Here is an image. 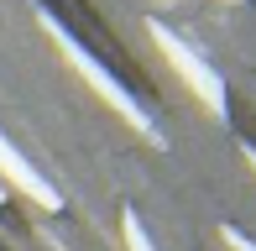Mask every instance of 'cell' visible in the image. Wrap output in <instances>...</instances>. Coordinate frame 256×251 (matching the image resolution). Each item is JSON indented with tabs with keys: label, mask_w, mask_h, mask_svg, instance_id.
<instances>
[{
	"label": "cell",
	"mask_w": 256,
	"mask_h": 251,
	"mask_svg": "<svg viewBox=\"0 0 256 251\" xmlns=\"http://www.w3.org/2000/svg\"><path fill=\"white\" fill-rule=\"evenodd\" d=\"M37 21L48 26V37L58 42V52H63V58L74 63V68H78V78H84V84L94 89V94L104 100V105H110V110H115V116H120L126 126H136V131H142V136H146L152 146H162L157 126L146 120V110L136 105V94H131V89H126V84H120V78H115V74H110L104 63H94V58H89V52H84V48H78V42H74V37H68V32H63V26H58V21L48 16V10H37Z\"/></svg>",
	"instance_id": "6da1fadb"
},
{
	"label": "cell",
	"mask_w": 256,
	"mask_h": 251,
	"mask_svg": "<svg viewBox=\"0 0 256 251\" xmlns=\"http://www.w3.org/2000/svg\"><path fill=\"white\" fill-rule=\"evenodd\" d=\"M146 32H152V42L162 48V58L172 63V74H178L183 84H188L194 94L204 100V110L225 116V84H220V74H214V68H209V63H204V58H199V52H194L188 42H183L178 32H172V26H162V21H152Z\"/></svg>",
	"instance_id": "7a4b0ae2"
},
{
	"label": "cell",
	"mask_w": 256,
	"mask_h": 251,
	"mask_svg": "<svg viewBox=\"0 0 256 251\" xmlns=\"http://www.w3.org/2000/svg\"><path fill=\"white\" fill-rule=\"evenodd\" d=\"M0 184H10L16 194H26L32 204H42V210H58V188H52L48 178H42L37 168H32L26 157L6 142V136H0Z\"/></svg>",
	"instance_id": "3957f363"
},
{
	"label": "cell",
	"mask_w": 256,
	"mask_h": 251,
	"mask_svg": "<svg viewBox=\"0 0 256 251\" xmlns=\"http://www.w3.org/2000/svg\"><path fill=\"white\" fill-rule=\"evenodd\" d=\"M120 230H126V251H152V241H146V230H142V220H136V210H126Z\"/></svg>",
	"instance_id": "277c9868"
},
{
	"label": "cell",
	"mask_w": 256,
	"mask_h": 251,
	"mask_svg": "<svg viewBox=\"0 0 256 251\" xmlns=\"http://www.w3.org/2000/svg\"><path fill=\"white\" fill-rule=\"evenodd\" d=\"M220 236H225V246H230V251H256V241H246V236H240L236 225H225Z\"/></svg>",
	"instance_id": "5b68a950"
},
{
	"label": "cell",
	"mask_w": 256,
	"mask_h": 251,
	"mask_svg": "<svg viewBox=\"0 0 256 251\" xmlns=\"http://www.w3.org/2000/svg\"><path fill=\"white\" fill-rule=\"evenodd\" d=\"M246 162H251V168H256V146H246Z\"/></svg>",
	"instance_id": "8992f818"
},
{
	"label": "cell",
	"mask_w": 256,
	"mask_h": 251,
	"mask_svg": "<svg viewBox=\"0 0 256 251\" xmlns=\"http://www.w3.org/2000/svg\"><path fill=\"white\" fill-rule=\"evenodd\" d=\"M0 204H6V184H0Z\"/></svg>",
	"instance_id": "52a82bcc"
},
{
	"label": "cell",
	"mask_w": 256,
	"mask_h": 251,
	"mask_svg": "<svg viewBox=\"0 0 256 251\" xmlns=\"http://www.w3.org/2000/svg\"><path fill=\"white\" fill-rule=\"evenodd\" d=\"M230 6H240V0H230Z\"/></svg>",
	"instance_id": "ba28073f"
}]
</instances>
